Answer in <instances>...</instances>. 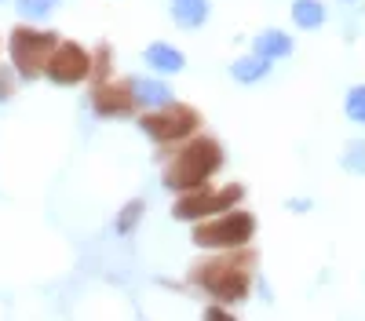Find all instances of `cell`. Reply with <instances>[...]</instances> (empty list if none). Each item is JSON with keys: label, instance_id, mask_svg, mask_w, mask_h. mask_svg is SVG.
<instances>
[{"label": "cell", "instance_id": "obj_13", "mask_svg": "<svg viewBox=\"0 0 365 321\" xmlns=\"http://www.w3.org/2000/svg\"><path fill=\"white\" fill-rule=\"evenodd\" d=\"M270 70H274V63L270 58H263V55H241V58H234L230 63V77L237 80V84H259V80H267L270 77Z\"/></svg>", "mask_w": 365, "mask_h": 321}, {"label": "cell", "instance_id": "obj_7", "mask_svg": "<svg viewBox=\"0 0 365 321\" xmlns=\"http://www.w3.org/2000/svg\"><path fill=\"white\" fill-rule=\"evenodd\" d=\"M44 77L58 88H73V84L91 80V51L77 41H58L44 66Z\"/></svg>", "mask_w": 365, "mask_h": 321}, {"label": "cell", "instance_id": "obj_11", "mask_svg": "<svg viewBox=\"0 0 365 321\" xmlns=\"http://www.w3.org/2000/svg\"><path fill=\"white\" fill-rule=\"evenodd\" d=\"M168 15L179 29H201L212 15L208 0H168Z\"/></svg>", "mask_w": 365, "mask_h": 321}, {"label": "cell", "instance_id": "obj_17", "mask_svg": "<svg viewBox=\"0 0 365 321\" xmlns=\"http://www.w3.org/2000/svg\"><path fill=\"white\" fill-rule=\"evenodd\" d=\"M340 164H344L351 175H365V139H351V142L344 146Z\"/></svg>", "mask_w": 365, "mask_h": 321}, {"label": "cell", "instance_id": "obj_14", "mask_svg": "<svg viewBox=\"0 0 365 321\" xmlns=\"http://www.w3.org/2000/svg\"><path fill=\"white\" fill-rule=\"evenodd\" d=\"M289 15H292V26H296V29H322L325 19H329V11H325L322 0H292Z\"/></svg>", "mask_w": 365, "mask_h": 321}, {"label": "cell", "instance_id": "obj_9", "mask_svg": "<svg viewBox=\"0 0 365 321\" xmlns=\"http://www.w3.org/2000/svg\"><path fill=\"white\" fill-rule=\"evenodd\" d=\"M128 84H132V95H135L139 110H161V106L175 102L172 84L165 77H128Z\"/></svg>", "mask_w": 365, "mask_h": 321}, {"label": "cell", "instance_id": "obj_19", "mask_svg": "<svg viewBox=\"0 0 365 321\" xmlns=\"http://www.w3.org/2000/svg\"><path fill=\"white\" fill-rule=\"evenodd\" d=\"M143 209L146 204L135 197V201H128L125 209H120V216H117V233H132L135 226H139V219H143Z\"/></svg>", "mask_w": 365, "mask_h": 321}, {"label": "cell", "instance_id": "obj_2", "mask_svg": "<svg viewBox=\"0 0 365 321\" xmlns=\"http://www.w3.org/2000/svg\"><path fill=\"white\" fill-rule=\"evenodd\" d=\"M220 168H223V146L212 135H190V139H182L179 150L172 154V161L165 168V186L175 190V194L197 190Z\"/></svg>", "mask_w": 365, "mask_h": 321}, {"label": "cell", "instance_id": "obj_10", "mask_svg": "<svg viewBox=\"0 0 365 321\" xmlns=\"http://www.w3.org/2000/svg\"><path fill=\"white\" fill-rule=\"evenodd\" d=\"M143 63L154 70L158 77H172V73L187 70V55H182L175 44H168V41H154V44H146Z\"/></svg>", "mask_w": 365, "mask_h": 321}, {"label": "cell", "instance_id": "obj_21", "mask_svg": "<svg viewBox=\"0 0 365 321\" xmlns=\"http://www.w3.org/2000/svg\"><path fill=\"white\" fill-rule=\"evenodd\" d=\"M11 80H15V70L4 66V70H0V102L11 99Z\"/></svg>", "mask_w": 365, "mask_h": 321}, {"label": "cell", "instance_id": "obj_20", "mask_svg": "<svg viewBox=\"0 0 365 321\" xmlns=\"http://www.w3.org/2000/svg\"><path fill=\"white\" fill-rule=\"evenodd\" d=\"M201 321H237V317H234L223 303H212V307L205 310V317H201Z\"/></svg>", "mask_w": 365, "mask_h": 321}, {"label": "cell", "instance_id": "obj_8", "mask_svg": "<svg viewBox=\"0 0 365 321\" xmlns=\"http://www.w3.org/2000/svg\"><path fill=\"white\" fill-rule=\"evenodd\" d=\"M91 110H96V117H103V121H113V117H132L139 106H135V95H132V84L128 80H99L91 84V95H88Z\"/></svg>", "mask_w": 365, "mask_h": 321}, {"label": "cell", "instance_id": "obj_15", "mask_svg": "<svg viewBox=\"0 0 365 321\" xmlns=\"http://www.w3.org/2000/svg\"><path fill=\"white\" fill-rule=\"evenodd\" d=\"M63 0H15V11L26 19V22H44L58 11Z\"/></svg>", "mask_w": 365, "mask_h": 321}, {"label": "cell", "instance_id": "obj_23", "mask_svg": "<svg viewBox=\"0 0 365 321\" xmlns=\"http://www.w3.org/2000/svg\"><path fill=\"white\" fill-rule=\"evenodd\" d=\"M340 4H358V0H340Z\"/></svg>", "mask_w": 365, "mask_h": 321}, {"label": "cell", "instance_id": "obj_24", "mask_svg": "<svg viewBox=\"0 0 365 321\" xmlns=\"http://www.w3.org/2000/svg\"><path fill=\"white\" fill-rule=\"evenodd\" d=\"M0 4H4V0H0Z\"/></svg>", "mask_w": 365, "mask_h": 321}, {"label": "cell", "instance_id": "obj_18", "mask_svg": "<svg viewBox=\"0 0 365 321\" xmlns=\"http://www.w3.org/2000/svg\"><path fill=\"white\" fill-rule=\"evenodd\" d=\"M344 113H347V121L365 125V84H354L344 95Z\"/></svg>", "mask_w": 365, "mask_h": 321}, {"label": "cell", "instance_id": "obj_16", "mask_svg": "<svg viewBox=\"0 0 365 321\" xmlns=\"http://www.w3.org/2000/svg\"><path fill=\"white\" fill-rule=\"evenodd\" d=\"M110 73H113V48L110 44H96L91 48V84L110 80Z\"/></svg>", "mask_w": 365, "mask_h": 321}, {"label": "cell", "instance_id": "obj_1", "mask_svg": "<svg viewBox=\"0 0 365 321\" xmlns=\"http://www.w3.org/2000/svg\"><path fill=\"white\" fill-rule=\"evenodd\" d=\"M252 267H256V252L245 248H227L220 256H212L205 263H194L190 270V285L205 288L216 303H241L249 300L252 288Z\"/></svg>", "mask_w": 365, "mask_h": 321}, {"label": "cell", "instance_id": "obj_4", "mask_svg": "<svg viewBox=\"0 0 365 321\" xmlns=\"http://www.w3.org/2000/svg\"><path fill=\"white\" fill-rule=\"evenodd\" d=\"M252 238H256V216L245 212V209H230V212H220V216H208V219H201L194 226V245L197 248H216V252L245 248Z\"/></svg>", "mask_w": 365, "mask_h": 321}, {"label": "cell", "instance_id": "obj_5", "mask_svg": "<svg viewBox=\"0 0 365 321\" xmlns=\"http://www.w3.org/2000/svg\"><path fill=\"white\" fill-rule=\"evenodd\" d=\"M139 128L143 135H150L158 146H179L182 139L197 135L201 128V113L187 102H168L161 110H146L139 117Z\"/></svg>", "mask_w": 365, "mask_h": 321}, {"label": "cell", "instance_id": "obj_22", "mask_svg": "<svg viewBox=\"0 0 365 321\" xmlns=\"http://www.w3.org/2000/svg\"><path fill=\"white\" fill-rule=\"evenodd\" d=\"M289 209H292V212H311V201H307V197H292Z\"/></svg>", "mask_w": 365, "mask_h": 321}, {"label": "cell", "instance_id": "obj_6", "mask_svg": "<svg viewBox=\"0 0 365 321\" xmlns=\"http://www.w3.org/2000/svg\"><path fill=\"white\" fill-rule=\"evenodd\" d=\"M241 197H245V186L241 183H230V186H220V190H212L208 183L197 186V190H187V194H179L175 204H172V216L179 223H201L208 216H220V212H230L241 204Z\"/></svg>", "mask_w": 365, "mask_h": 321}, {"label": "cell", "instance_id": "obj_3", "mask_svg": "<svg viewBox=\"0 0 365 321\" xmlns=\"http://www.w3.org/2000/svg\"><path fill=\"white\" fill-rule=\"evenodd\" d=\"M63 41L55 29H37V26H15L8 33V55H11V70L22 80H41L44 66L55 51V44Z\"/></svg>", "mask_w": 365, "mask_h": 321}, {"label": "cell", "instance_id": "obj_12", "mask_svg": "<svg viewBox=\"0 0 365 321\" xmlns=\"http://www.w3.org/2000/svg\"><path fill=\"white\" fill-rule=\"evenodd\" d=\"M292 37L285 33V29H259V33L252 37V51L270 58V63H278V58H289L292 55Z\"/></svg>", "mask_w": 365, "mask_h": 321}]
</instances>
